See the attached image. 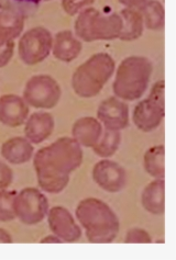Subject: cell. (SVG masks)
<instances>
[{"label": "cell", "mask_w": 176, "mask_h": 260, "mask_svg": "<svg viewBox=\"0 0 176 260\" xmlns=\"http://www.w3.org/2000/svg\"><path fill=\"white\" fill-rule=\"evenodd\" d=\"M83 162V149L73 138H61L39 149L33 158L38 183L45 192L60 193L67 187L73 172Z\"/></svg>", "instance_id": "cell-1"}, {"label": "cell", "mask_w": 176, "mask_h": 260, "mask_svg": "<svg viewBox=\"0 0 176 260\" xmlns=\"http://www.w3.org/2000/svg\"><path fill=\"white\" fill-rule=\"evenodd\" d=\"M76 217L85 230L87 241L93 244H109L117 238L120 223L118 216L106 202L87 198L76 208Z\"/></svg>", "instance_id": "cell-2"}, {"label": "cell", "mask_w": 176, "mask_h": 260, "mask_svg": "<svg viewBox=\"0 0 176 260\" xmlns=\"http://www.w3.org/2000/svg\"><path fill=\"white\" fill-rule=\"evenodd\" d=\"M152 71V61L144 56L125 58L118 67L112 84L114 95L126 101L141 98L150 84Z\"/></svg>", "instance_id": "cell-3"}, {"label": "cell", "mask_w": 176, "mask_h": 260, "mask_svg": "<svg viewBox=\"0 0 176 260\" xmlns=\"http://www.w3.org/2000/svg\"><path fill=\"white\" fill-rule=\"evenodd\" d=\"M113 58L107 53H97L78 66L72 77L73 90L80 98H93L103 90L114 73Z\"/></svg>", "instance_id": "cell-4"}, {"label": "cell", "mask_w": 176, "mask_h": 260, "mask_svg": "<svg viewBox=\"0 0 176 260\" xmlns=\"http://www.w3.org/2000/svg\"><path fill=\"white\" fill-rule=\"evenodd\" d=\"M123 20L117 12H104L96 8L84 9L75 21L76 37L85 42L111 41L119 38Z\"/></svg>", "instance_id": "cell-5"}, {"label": "cell", "mask_w": 176, "mask_h": 260, "mask_svg": "<svg viewBox=\"0 0 176 260\" xmlns=\"http://www.w3.org/2000/svg\"><path fill=\"white\" fill-rule=\"evenodd\" d=\"M165 115V81L160 80L151 89L149 97L140 101L133 111V123L142 132L158 128Z\"/></svg>", "instance_id": "cell-6"}, {"label": "cell", "mask_w": 176, "mask_h": 260, "mask_svg": "<svg viewBox=\"0 0 176 260\" xmlns=\"http://www.w3.org/2000/svg\"><path fill=\"white\" fill-rule=\"evenodd\" d=\"M62 95L57 81L49 75H36L26 81L23 99L29 107L52 109L56 107Z\"/></svg>", "instance_id": "cell-7"}, {"label": "cell", "mask_w": 176, "mask_h": 260, "mask_svg": "<svg viewBox=\"0 0 176 260\" xmlns=\"http://www.w3.org/2000/svg\"><path fill=\"white\" fill-rule=\"evenodd\" d=\"M53 37L43 26H36L26 31L19 41V56L25 65H37L52 52Z\"/></svg>", "instance_id": "cell-8"}, {"label": "cell", "mask_w": 176, "mask_h": 260, "mask_svg": "<svg viewBox=\"0 0 176 260\" xmlns=\"http://www.w3.org/2000/svg\"><path fill=\"white\" fill-rule=\"evenodd\" d=\"M16 217L26 225H36L44 220L49 212V201L41 191L25 188L17 193L13 202Z\"/></svg>", "instance_id": "cell-9"}, {"label": "cell", "mask_w": 176, "mask_h": 260, "mask_svg": "<svg viewBox=\"0 0 176 260\" xmlns=\"http://www.w3.org/2000/svg\"><path fill=\"white\" fill-rule=\"evenodd\" d=\"M94 181L110 193H117L126 187L127 174L123 166L110 159L98 161L93 169Z\"/></svg>", "instance_id": "cell-10"}, {"label": "cell", "mask_w": 176, "mask_h": 260, "mask_svg": "<svg viewBox=\"0 0 176 260\" xmlns=\"http://www.w3.org/2000/svg\"><path fill=\"white\" fill-rule=\"evenodd\" d=\"M47 222L51 232L63 243H76L82 237V230L71 212L63 207H53L49 210Z\"/></svg>", "instance_id": "cell-11"}, {"label": "cell", "mask_w": 176, "mask_h": 260, "mask_svg": "<svg viewBox=\"0 0 176 260\" xmlns=\"http://www.w3.org/2000/svg\"><path fill=\"white\" fill-rule=\"evenodd\" d=\"M97 118L105 128L121 131L129 124V107L117 97H110L99 105Z\"/></svg>", "instance_id": "cell-12"}, {"label": "cell", "mask_w": 176, "mask_h": 260, "mask_svg": "<svg viewBox=\"0 0 176 260\" xmlns=\"http://www.w3.org/2000/svg\"><path fill=\"white\" fill-rule=\"evenodd\" d=\"M29 118V106L23 97L4 94L0 97V123L9 127H18Z\"/></svg>", "instance_id": "cell-13"}, {"label": "cell", "mask_w": 176, "mask_h": 260, "mask_svg": "<svg viewBox=\"0 0 176 260\" xmlns=\"http://www.w3.org/2000/svg\"><path fill=\"white\" fill-rule=\"evenodd\" d=\"M83 50V44L70 30L60 31L53 40L52 53L56 59L71 63L76 59Z\"/></svg>", "instance_id": "cell-14"}, {"label": "cell", "mask_w": 176, "mask_h": 260, "mask_svg": "<svg viewBox=\"0 0 176 260\" xmlns=\"http://www.w3.org/2000/svg\"><path fill=\"white\" fill-rule=\"evenodd\" d=\"M54 118L47 112H36L25 121L24 135L32 144H40L52 134L54 129Z\"/></svg>", "instance_id": "cell-15"}, {"label": "cell", "mask_w": 176, "mask_h": 260, "mask_svg": "<svg viewBox=\"0 0 176 260\" xmlns=\"http://www.w3.org/2000/svg\"><path fill=\"white\" fill-rule=\"evenodd\" d=\"M24 28L23 13L10 6H0V41H13Z\"/></svg>", "instance_id": "cell-16"}, {"label": "cell", "mask_w": 176, "mask_h": 260, "mask_svg": "<svg viewBox=\"0 0 176 260\" xmlns=\"http://www.w3.org/2000/svg\"><path fill=\"white\" fill-rule=\"evenodd\" d=\"M103 126L101 123L93 116H84L75 121L72 127L73 139L85 147H94L99 141Z\"/></svg>", "instance_id": "cell-17"}, {"label": "cell", "mask_w": 176, "mask_h": 260, "mask_svg": "<svg viewBox=\"0 0 176 260\" xmlns=\"http://www.w3.org/2000/svg\"><path fill=\"white\" fill-rule=\"evenodd\" d=\"M35 153L32 143L25 138H12L6 141L2 146V155L4 158L15 165L28 162Z\"/></svg>", "instance_id": "cell-18"}, {"label": "cell", "mask_w": 176, "mask_h": 260, "mask_svg": "<svg viewBox=\"0 0 176 260\" xmlns=\"http://www.w3.org/2000/svg\"><path fill=\"white\" fill-rule=\"evenodd\" d=\"M141 202L143 208L151 214H163L165 211V181L155 179L144 188Z\"/></svg>", "instance_id": "cell-19"}, {"label": "cell", "mask_w": 176, "mask_h": 260, "mask_svg": "<svg viewBox=\"0 0 176 260\" xmlns=\"http://www.w3.org/2000/svg\"><path fill=\"white\" fill-rule=\"evenodd\" d=\"M119 15L123 20V28L118 39L125 42H131L141 38L143 34L144 24L140 11L138 9L126 8L121 10Z\"/></svg>", "instance_id": "cell-20"}, {"label": "cell", "mask_w": 176, "mask_h": 260, "mask_svg": "<svg viewBox=\"0 0 176 260\" xmlns=\"http://www.w3.org/2000/svg\"><path fill=\"white\" fill-rule=\"evenodd\" d=\"M144 28L149 30H161L165 24L164 7L158 0H146L139 9Z\"/></svg>", "instance_id": "cell-21"}, {"label": "cell", "mask_w": 176, "mask_h": 260, "mask_svg": "<svg viewBox=\"0 0 176 260\" xmlns=\"http://www.w3.org/2000/svg\"><path fill=\"white\" fill-rule=\"evenodd\" d=\"M165 147L157 145L149 148L143 158L145 172L155 179H164L165 177Z\"/></svg>", "instance_id": "cell-22"}, {"label": "cell", "mask_w": 176, "mask_h": 260, "mask_svg": "<svg viewBox=\"0 0 176 260\" xmlns=\"http://www.w3.org/2000/svg\"><path fill=\"white\" fill-rule=\"evenodd\" d=\"M121 134L119 131L105 128L97 144L93 147L94 153L101 158H109L117 153L120 145Z\"/></svg>", "instance_id": "cell-23"}, {"label": "cell", "mask_w": 176, "mask_h": 260, "mask_svg": "<svg viewBox=\"0 0 176 260\" xmlns=\"http://www.w3.org/2000/svg\"><path fill=\"white\" fill-rule=\"evenodd\" d=\"M16 196V191L0 190V222H10L16 218L15 209H13Z\"/></svg>", "instance_id": "cell-24"}, {"label": "cell", "mask_w": 176, "mask_h": 260, "mask_svg": "<svg viewBox=\"0 0 176 260\" xmlns=\"http://www.w3.org/2000/svg\"><path fill=\"white\" fill-rule=\"evenodd\" d=\"M94 3L95 0H62V8L69 16H76Z\"/></svg>", "instance_id": "cell-25"}, {"label": "cell", "mask_w": 176, "mask_h": 260, "mask_svg": "<svg viewBox=\"0 0 176 260\" xmlns=\"http://www.w3.org/2000/svg\"><path fill=\"white\" fill-rule=\"evenodd\" d=\"M126 244H150L152 243L151 235L145 230L134 228L128 231L126 238Z\"/></svg>", "instance_id": "cell-26"}, {"label": "cell", "mask_w": 176, "mask_h": 260, "mask_svg": "<svg viewBox=\"0 0 176 260\" xmlns=\"http://www.w3.org/2000/svg\"><path fill=\"white\" fill-rule=\"evenodd\" d=\"M15 52L13 41H0V68L9 64Z\"/></svg>", "instance_id": "cell-27"}, {"label": "cell", "mask_w": 176, "mask_h": 260, "mask_svg": "<svg viewBox=\"0 0 176 260\" xmlns=\"http://www.w3.org/2000/svg\"><path fill=\"white\" fill-rule=\"evenodd\" d=\"M13 179V173L11 168L0 160V190L8 188Z\"/></svg>", "instance_id": "cell-28"}, {"label": "cell", "mask_w": 176, "mask_h": 260, "mask_svg": "<svg viewBox=\"0 0 176 260\" xmlns=\"http://www.w3.org/2000/svg\"><path fill=\"white\" fill-rule=\"evenodd\" d=\"M118 2L124 5L126 8H131V9H140L142 5H143L146 0H118Z\"/></svg>", "instance_id": "cell-29"}, {"label": "cell", "mask_w": 176, "mask_h": 260, "mask_svg": "<svg viewBox=\"0 0 176 260\" xmlns=\"http://www.w3.org/2000/svg\"><path fill=\"white\" fill-rule=\"evenodd\" d=\"M12 243V237L6 230L0 229V244H10Z\"/></svg>", "instance_id": "cell-30"}, {"label": "cell", "mask_w": 176, "mask_h": 260, "mask_svg": "<svg viewBox=\"0 0 176 260\" xmlns=\"http://www.w3.org/2000/svg\"><path fill=\"white\" fill-rule=\"evenodd\" d=\"M41 243L42 244H61V243H63V242L61 241V239L57 236H55V235L53 234V235H49V236L42 238L41 239Z\"/></svg>", "instance_id": "cell-31"}, {"label": "cell", "mask_w": 176, "mask_h": 260, "mask_svg": "<svg viewBox=\"0 0 176 260\" xmlns=\"http://www.w3.org/2000/svg\"><path fill=\"white\" fill-rule=\"evenodd\" d=\"M18 2H22V3H31V4H37V3H39V0H18Z\"/></svg>", "instance_id": "cell-32"}, {"label": "cell", "mask_w": 176, "mask_h": 260, "mask_svg": "<svg viewBox=\"0 0 176 260\" xmlns=\"http://www.w3.org/2000/svg\"><path fill=\"white\" fill-rule=\"evenodd\" d=\"M39 2H49V0H39Z\"/></svg>", "instance_id": "cell-33"}]
</instances>
